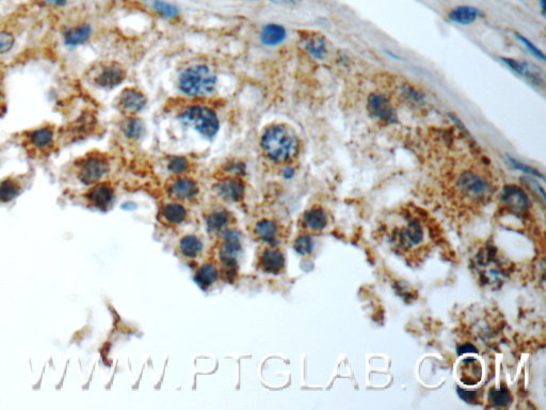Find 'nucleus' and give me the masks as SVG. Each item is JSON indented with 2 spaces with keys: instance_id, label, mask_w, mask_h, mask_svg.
I'll return each instance as SVG.
<instances>
[{
  "instance_id": "obj_13",
  "label": "nucleus",
  "mask_w": 546,
  "mask_h": 410,
  "mask_svg": "<svg viewBox=\"0 0 546 410\" xmlns=\"http://www.w3.org/2000/svg\"><path fill=\"white\" fill-rule=\"evenodd\" d=\"M169 194L171 197L180 201H191L199 194V187L191 179L180 178L171 184Z\"/></svg>"
},
{
  "instance_id": "obj_37",
  "label": "nucleus",
  "mask_w": 546,
  "mask_h": 410,
  "mask_svg": "<svg viewBox=\"0 0 546 410\" xmlns=\"http://www.w3.org/2000/svg\"><path fill=\"white\" fill-rule=\"evenodd\" d=\"M509 161H510L511 165H512L515 169H519V170L524 171V172L526 173H530V174L534 175V176H538V178L543 179V175L540 174L537 170H534V169H532V167H530V166L525 165V163H521V161H515L514 159H509Z\"/></svg>"
},
{
  "instance_id": "obj_38",
  "label": "nucleus",
  "mask_w": 546,
  "mask_h": 410,
  "mask_svg": "<svg viewBox=\"0 0 546 410\" xmlns=\"http://www.w3.org/2000/svg\"><path fill=\"white\" fill-rule=\"evenodd\" d=\"M458 394H459L460 398H463V400H464L465 402H467V403L476 401L477 392L466 391V390H463V389L458 388Z\"/></svg>"
},
{
  "instance_id": "obj_1",
  "label": "nucleus",
  "mask_w": 546,
  "mask_h": 410,
  "mask_svg": "<svg viewBox=\"0 0 546 410\" xmlns=\"http://www.w3.org/2000/svg\"><path fill=\"white\" fill-rule=\"evenodd\" d=\"M261 146L274 163L292 161L299 152L297 135L286 125H273L261 137Z\"/></svg>"
},
{
  "instance_id": "obj_29",
  "label": "nucleus",
  "mask_w": 546,
  "mask_h": 410,
  "mask_svg": "<svg viewBox=\"0 0 546 410\" xmlns=\"http://www.w3.org/2000/svg\"><path fill=\"white\" fill-rule=\"evenodd\" d=\"M21 185L16 181L7 179L0 182V202H9L21 192Z\"/></svg>"
},
{
  "instance_id": "obj_21",
  "label": "nucleus",
  "mask_w": 546,
  "mask_h": 410,
  "mask_svg": "<svg viewBox=\"0 0 546 410\" xmlns=\"http://www.w3.org/2000/svg\"><path fill=\"white\" fill-rule=\"evenodd\" d=\"M327 215L320 207H313L305 212L302 218V225L309 232H320L327 226Z\"/></svg>"
},
{
  "instance_id": "obj_39",
  "label": "nucleus",
  "mask_w": 546,
  "mask_h": 410,
  "mask_svg": "<svg viewBox=\"0 0 546 410\" xmlns=\"http://www.w3.org/2000/svg\"><path fill=\"white\" fill-rule=\"evenodd\" d=\"M466 353H477V348L473 346L472 344H465V345L459 348V350H458L459 355Z\"/></svg>"
},
{
  "instance_id": "obj_34",
  "label": "nucleus",
  "mask_w": 546,
  "mask_h": 410,
  "mask_svg": "<svg viewBox=\"0 0 546 410\" xmlns=\"http://www.w3.org/2000/svg\"><path fill=\"white\" fill-rule=\"evenodd\" d=\"M168 168L171 172L175 173V174H182L188 169L187 159L184 157H175L169 163Z\"/></svg>"
},
{
  "instance_id": "obj_6",
  "label": "nucleus",
  "mask_w": 546,
  "mask_h": 410,
  "mask_svg": "<svg viewBox=\"0 0 546 410\" xmlns=\"http://www.w3.org/2000/svg\"><path fill=\"white\" fill-rule=\"evenodd\" d=\"M285 264L284 252L273 245L261 250L257 258V267L269 275H280L285 269Z\"/></svg>"
},
{
  "instance_id": "obj_12",
  "label": "nucleus",
  "mask_w": 546,
  "mask_h": 410,
  "mask_svg": "<svg viewBox=\"0 0 546 410\" xmlns=\"http://www.w3.org/2000/svg\"><path fill=\"white\" fill-rule=\"evenodd\" d=\"M217 194L228 202H239L245 197V184L238 179H226L217 185Z\"/></svg>"
},
{
  "instance_id": "obj_3",
  "label": "nucleus",
  "mask_w": 546,
  "mask_h": 410,
  "mask_svg": "<svg viewBox=\"0 0 546 410\" xmlns=\"http://www.w3.org/2000/svg\"><path fill=\"white\" fill-rule=\"evenodd\" d=\"M217 77L206 65H194L180 74V89L189 96H205L213 91Z\"/></svg>"
},
{
  "instance_id": "obj_14",
  "label": "nucleus",
  "mask_w": 546,
  "mask_h": 410,
  "mask_svg": "<svg viewBox=\"0 0 546 410\" xmlns=\"http://www.w3.org/2000/svg\"><path fill=\"white\" fill-rule=\"evenodd\" d=\"M501 61L508 65L511 70L518 73L519 75L530 80L532 84H537V86H541L543 84V75L536 65L527 62H519V61L509 59V58H501Z\"/></svg>"
},
{
  "instance_id": "obj_5",
  "label": "nucleus",
  "mask_w": 546,
  "mask_h": 410,
  "mask_svg": "<svg viewBox=\"0 0 546 410\" xmlns=\"http://www.w3.org/2000/svg\"><path fill=\"white\" fill-rule=\"evenodd\" d=\"M109 172V163L103 155H89L77 163V178L86 185L99 183Z\"/></svg>"
},
{
  "instance_id": "obj_11",
  "label": "nucleus",
  "mask_w": 546,
  "mask_h": 410,
  "mask_svg": "<svg viewBox=\"0 0 546 410\" xmlns=\"http://www.w3.org/2000/svg\"><path fill=\"white\" fill-rule=\"evenodd\" d=\"M459 187L472 197H482L489 192V183L473 172L462 173L459 180Z\"/></svg>"
},
{
  "instance_id": "obj_8",
  "label": "nucleus",
  "mask_w": 546,
  "mask_h": 410,
  "mask_svg": "<svg viewBox=\"0 0 546 410\" xmlns=\"http://www.w3.org/2000/svg\"><path fill=\"white\" fill-rule=\"evenodd\" d=\"M125 80V71L118 63H107L94 77V82L104 89H112Z\"/></svg>"
},
{
  "instance_id": "obj_32",
  "label": "nucleus",
  "mask_w": 546,
  "mask_h": 410,
  "mask_svg": "<svg viewBox=\"0 0 546 410\" xmlns=\"http://www.w3.org/2000/svg\"><path fill=\"white\" fill-rule=\"evenodd\" d=\"M490 401L499 407H507L511 403V396L506 389H491Z\"/></svg>"
},
{
  "instance_id": "obj_27",
  "label": "nucleus",
  "mask_w": 546,
  "mask_h": 410,
  "mask_svg": "<svg viewBox=\"0 0 546 410\" xmlns=\"http://www.w3.org/2000/svg\"><path fill=\"white\" fill-rule=\"evenodd\" d=\"M91 27L86 24L70 29L64 34L65 43L73 46L86 43L89 40L90 36H91Z\"/></svg>"
},
{
  "instance_id": "obj_22",
  "label": "nucleus",
  "mask_w": 546,
  "mask_h": 410,
  "mask_svg": "<svg viewBox=\"0 0 546 410\" xmlns=\"http://www.w3.org/2000/svg\"><path fill=\"white\" fill-rule=\"evenodd\" d=\"M27 138H28L29 144L36 149L46 150L53 146L55 133L51 128H36V130L29 133Z\"/></svg>"
},
{
  "instance_id": "obj_26",
  "label": "nucleus",
  "mask_w": 546,
  "mask_h": 410,
  "mask_svg": "<svg viewBox=\"0 0 546 410\" xmlns=\"http://www.w3.org/2000/svg\"><path fill=\"white\" fill-rule=\"evenodd\" d=\"M479 15L480 11L476 8L463 5V7L455 8L449 13V19L457 24L470 25L474 23Z\"/></svg>"
},
{
  "instance_id": "obj_15",
  "label": "nucleus",
  "mask_w": 546,
  "mask_h": 410,
  "mask_svg": "<svg viewBox=\"0 0 546 410\" xmlns=\"http://www.w3.org/2000/svg\"><path fill=\"white\" fill-rule=\"evenodd\" d=\"M206 230L211 236H220L223 232L230 229L232 225V216L224 209L211 212L206 217Z\"/></svg>"
},
{
  "instance_id": "obj_36",
  "label": "nucleus",
  "mask_w": 546,
  "mask_h": 410,
  "mask_svg": "<svg viewBox=\"0 0 546 410\" xmlns=\"http://www.w3.org/2000/svg\"><path fill=\"white\" fill-rule=\"evenodd\" d=\"M517 36H518L519 41L522 42L534 57H537L538 59H541L542 61L545 60V56H544L543 52L540 51L539 48H538L537 46H534L528 38H524V36H520V34H517Z\"/></svg>"
},
{
  "instance_id": "obj_42",
  "label": "nucleus",
  "mask_w": 546,
  "mask_h": 410,
  "mask_svg": "<svg viewBox=\"0 0 546 410\" xmlns=\"http://www.w3.org/2000/svg\"><path fill=\"white\" fill-rule=\"evenodd\" d=\"M3 104V95H1V91H0V106Z\"/></svg>"
},
{
  "instance_id": "obj_24",
  "label": "nucleus",
  "mask_w": 546,
  "mask_h": 410,
  "mask_svg": "<svg viewBox=\"0 0 546 410\" xmlns=\"http://www.w3.org/2000/svg\"><path fill=\"white\" fill-rule=\"evenodd\" d=\"M482 371L479 363L474 358H466L463 360L462 367H461V376L462 382L467 386H474L477 383H479L482 378Z\"/></svg>"
},
{
  "instance_id": "obj_18",
  "label": "nucleus",
  "mask_w": 546,
  "mask_h": 410,
  "mask_svg": "<svg viewBox=\"0 0 546 410\" xmlns=\"http://www.w3.org/2000/svg\"><path fill=\"white\" fill-rule=\"evenodd\" d=\"M204 244L199 236L187 234L182 236L178 242V250L182 258L194 260L199 258L203 251Z\"/></svg>"
},
{
  "instance_id": "obj_25",
  "label": "nucleus",
  "mask_w": 546,
  "mask_h": 410,
  "mask_svg": "<svg viewBox=\"0 0 546 410\" xmlns=\"http://www.w3.org/2000/svg\"><path fill=\"white\" fill-rule=\"evenodd\" d=\"M286 30L278 24H269L264 27L261 34V41L268 46H276L286 38Z\"/></svg>"
},
{
  "instance_id": "obj_9",
  "label": "nucleus",
  "mask_w": 546,
  "mask_h": 410,
  "mask_svg": "<svg viewBox=\"0 0 546 410\" xmlns=\"http://www.w3.org/2000/svg\"><path fill=\"white\" fill-rule=\"evenodd\" d=\"M86 198L96 209L106 211L115 199V190L109 183H96L94 187L86 192Z\"/></svg>"
},
{
  "instance_id": "obj_28",
  "label": "nucleus",
  "mask_w": 546,
  "mask_h": 410,
  "mask_svg": "<svg viewBox=\"0 0 546 410\" xmlns=\"http://www.w3.org/2000/svg\"><path fill=\"white\" fill-rule=\"evenodd\" d=\"M122 130L125 136L130 139H140L143 136L144 128L143 122L138 118H130L124 121L122 125Z\"/></svg>"
},
{
  "instance_id": "obj_7",
  "label": "nucleus",
  "mask_w": 546,
  "mask_h": 410,
  "mask_svg": "<svg viewBox=\"0 0 546 410\" xmlns=\"http://www.w3.org/2000/svg\"><path fill=\"white\" fill-rule=\"evenodd\" d=\"M252 236L257 240L268 245H276L282 238V228L272 219H261L252 228Z\"/></svg>"
},
{
  "instance_id": "obj_4",
  "label": "nucleus",
  "mask_w": 546,
  "mask_h": 410,
  "mask_svg": "<svg viewBox=\"0 0 546 410\" xmlns=\"http://www.w3.org/2000/svg\"><path fill=\"white\" fill-rule=\"evenodd\" d=\"M180 119L185 124L191 125L194 130L209 138L215 136L219 130L218 117L215 111L207 107H189L182 113Z\"/></svg>"
},
{
  "instance_id": "obj_23",
  "label": "nucleus",
  "mask_w": 546,
  "mask_h": 410,
  "mask_svg": "<svg viewBox=\"0 0 546 410\" xmlns=\"http://www.w3.org/2000/svg\"><path fill=\"white\" fill-rule=\"evenodd\" d=\"M424 240V231L418 223H411L401 230L399 240L403 248H413Z\"/></svg>"
},
{
  "instance_id": "obj_33",
  "label": "nucleus",
  "mask_w": 546,
  "mask_h": 410,
  "mask_svg": "<svg viewBox=\"0 0 546 410\" xmlns=\"http://www.w3.org/2000/svg\"><path fill=\"white\" fill-rule=\"evenodd\" d=\"M154 9L156 12L161 14V16L167 17V19H174L178 16V8L171 5V3H165L161 0H157L153 5Z\"/></svg>"
},
{
  "instance_id": "obj_19",
  "label": "nucleus",
  "mask_w": 546,
  "mask_h": 410,
  "mask_svg": "<svg viewBox=\"0 0 546 410\" xmlns=\"http://www.w3.org/2000/svg\"><path fill=\"white\" fill-rule=\"evenodd\" d=\"M368 104L369 109L377 118L383 121L395 120V113L385 96L382 94H372L369 96Z\"/></svg>"
},
{
  "instance_id": "obj_30",
  "label": "nucleus",
  "mask_w": 546,
  "mask_h": 410,
  "mask_svg": "<svg viewBox=\"0 0 546 410\" xmlns=\"http://www.w3.org/2000/svg\"><path fill=\"white\" fill-rule=\"evenodd\" d=\"M305 48L313 57L322 59L326 56L327 47L324 40L320 36H311L305 41Z\"/></svg>"
},
{
  "instance_id": "obj_35",
  "label": "nucleus",
  "mask_w": 546,
  "mask_h": 410,
  "mask_svg": "<svg viewBox=\"0 0 546 410\" xmlns=\"http://www.w3.org/2000/svg\"><path fill=\"white\" fill-rule=\"evenodd\" d=\"M14 36L7 32H0V54H5L14 46Z\"/></svg>"
},
{
  "instance_id": "obj_2",
  "label": "nucleus",
  "mask_w": 546,
  "mask_h": 410,
  "mask_svg": "<svg viewBox=\"0 0 546 410\" xmlns=\"http://www.w3.org/2000/svg\"><path fill=\"white\" fill-rule=\"evenodd\" d=\"M242 250V238L239 231L226 230L219 236L218 262L223 279L233 281L238 271V257Z\"/></svg>"
},
{
  "instance_id": "obj_20",
  "label": "nucleus",
  "mask_w": 546,
  "mask_h": 410,
  "mask_svg": "<svg viewBox=\"0 0 546 410\" xmlns=\"http://www.w3.org/2000/svg\"><path fill=\"white\" fill-rule=\"evenodd\" d=\"M219 275H220V273H219L218 267L216 265L213 264V263H205L195 271L194 280L198 283V286L200 288L206 291L216 284Z\"/></svg>"
},
{
  "instance_id": "obj_40",
  "label": "nucleus",
  "mask_w": 546,
  "mask_h": 410,
  "mask_svg": "<svg viewBox=\"0 0 546 410\" xmlns=\"http://www.w3.org/2000/svg\"><path fill=\"white\" fill-rule=\"evenodd\" d=\"M40 1L47 3V5H57V7H62L67 3V0H40Z\"/></svg>"
},
{
  "instance_id": "obj_41",
  "label": "nucleus",
  "mask_w": 546,
  "mask_h": 410,
  "mask_svg": "<svg viewBox=\"0 0 546 410\" xmlns=\"http://www.w3.org/2000/svg\"><path fill=\"white\" fill-rule=\"evenodd\" d=\"M545 0H540V3H541L542 11H545Z\"/></svg>"
},
{
  "instance_id": "obj_31",
  "label": "nucleus",
  "mask_w": 546,
  "mask_h": 410,
  "mask_svg": "<svg viewBox=\"0 0 546 410\" xmlns=\"http://www.w3.org/2000/svg\"><path fill=\"white\" fill-rule=\"evenodd\" d=\"M294 248L296 251L301 255H309L313 249H314V242L311 240V236L307 234H302L296 238L294 242Z\"/></svg>"
},
{
  "instance_id": "obj_16",
  "label": "nucleus",
  "mask_w": 546,
  "mask_h": 410,
  "mask_svg": "<svg viewBox=\"0 0 546 410\" xmlns=\"http://www.w3.org/2000/svg\"><path fill=\"white\" fill-rule=\"evenodd\" d=\"M120 107L128 113H136L144 109L146 104L145 96L136 89H125L120 96Z\"/></svg>"
},
{
  "instance_id": "obj_10",
  "label": "nucleus",
  "mask_w": 546,
  "mask_h": 410,
  "mask_svg": "<svg viewBox=\"0 0 546 410\" xmlns=\"http://www.w3.org/2000/svg\"><path fill=\"white\" fill-rule=\"evenodd\" d=\"M501 201L506 207L517 213H524L530 207V199L520 187L517 186H506L501 194Z\"/></svg>"
},
{
  "instance_id": "obj_17",
  "label": "nucleus",
  "mask_w": 546,
  "mask_h": 410,
  "mask_svg": "<svg viewBox=\"0 0 546 410\" xmlns=\"http://www.w3.org/2000/svg\"><path fill=\"white\" fill-rule=\"evenodd\" d=\"M187 209L180 203L167 204L161 212V221L169 227L180 226L187 220Z\"/></svg>"
}]
</instances>
